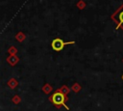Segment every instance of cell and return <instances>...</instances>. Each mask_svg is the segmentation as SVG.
I'll list each match as a JSON object with an SVG mask.
<instances>
[{
    "mask_svg": "<svg viewBox=\"0 0 123 111\" xmlns=\"http://www.w3.org/2000/svg\"><path fill=\"white\" fill-rule=\"evenodd\" d=\"M122 80H123V74H122Z\"/></svg>",
    "mask_w": 123,
    "mask_h": 111,
    "instance_id": "277c9868",
    "label": "cell"
},
{
    "mask_svg": "<svg viewBox=\"0 0 123 111\" xmlns=\"http://www.w3.org/2000/svg\"><path fill=\"white\" fill-rule=\"evenodd\" d=\"M48 99L57 108H61L62 106H64L66 108V110H69V108L66 106V101L68 100V97L61 90H56L52 95H50V97H48Z\"/></svg>",
    "mask_w": 123,
    "mask_h": 111,
    "instance_id": "6da1fadb",
    "label": "cell"
},
{
    "mask_svg": "<svg viewBox=\"0 0 123 111\" xmlns=\"http://www.w3.org/2000/svg\"><path fill=\"white\" fill-rule=\"evenodd\" d=\"M75 42L74 41H71V42H65L60 38H56L54 39L52 42H51V47L55 50V51H61L64 48L65 45L67 44H74Z\"/></svg>",
    "mask_w": 123,
    "mask_h": 111,
    "instance_id": "3957f363",
    "label": "cell"
},
{
    "mask_svg": "<svg viewBox=\"0 0 123 111\" xmlns=\"http://www.w3.org/2000/svg\"><path fill=\"white\" fill-rule=\"evenodd\" d=\"M111 18L116 23V29L123 30V4L111 15Z\"/></svg>",
    "mask_w": 123,
    "mask_h": 111,
    "instance_id": "7a4b0ae2",
    "label": "cell"
}]
</instances>
